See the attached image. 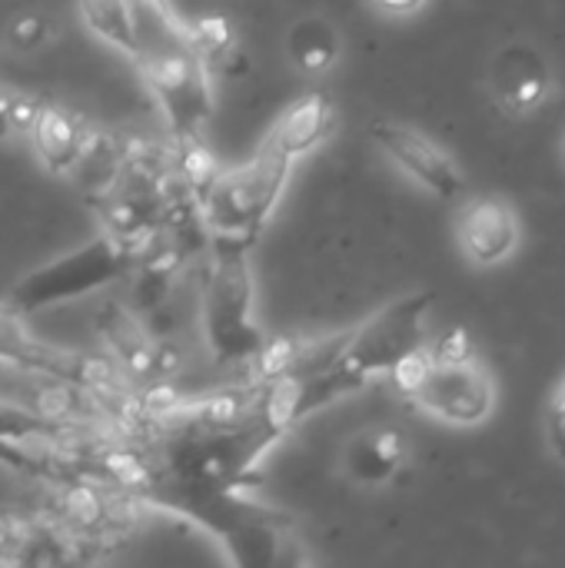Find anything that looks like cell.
<instances>
[{
    "label": "cell",
    "instance_id": "obj_19",
    "mask_svg": "<svg viewBox=\"0 0 565 568\" xmlns=\"http://www.w3.org/2000/svg\"><path fill=\"white\" fill-rule=\"evenodd\" d=\"M186 27H190L193 43L200 47V53H203L206 60L223 63V60H230V57L236 53V30H233V23H230L226 17L206 13V17L190 20Z\"/></svg>",
    "mask_w": 565,
    "mask_h": 568
},
{
    "label": "cell",
    "instance_id": "obj_14",
    "mask_svg": "<svg viewBox=\"0 0 565 568\" xmlns=\"http://www.w3.org/2000/svg\"><path fill=\"white\" fill-rule=\"evenodd\" d=\"M403 463H406V443L390 426L356 433L343 453L346 476L360 486H370V489L393 483L396 473L403 469Z\"/></svg>",
    "mask_w": 565,
    "mask_h": 568
},
{
    "label": "cell",
    "instance_id": "obj_1",
    "mask_svg": "<svg viewBox=\"0 0 565 568\" xmlns=\"http://www.w3.org/2000/svg\"><path fill=\"white\" fill-rule=\"evenodd\" d=\"M133 3V60L153 90L176 143L200 140L203 123L213 116V83L206 57L190 37V27L173 17L163 0Z\"/></svg>",
    "mask_w": 565,
    "mask_h": 568
},
{
    "label": "cell",
    "instance_id": "obj_11",
    "mask_svg": "<svg viewBox=\"0 0 565 568\" xmlns=\"http://www.w3.org/2000/svg\"><path fill=\"white\" fill-rule=\"evenodd\" d=\"M456 236L466 260H473L476 266H500L516 253L523 226L516 210L503 196H476L463 206Z\"/></svg>",
    "mask_w": 565,
    "mask_h": 568
},
{
    "label": "cell",
    "instance_id": "obj_18",
    "mask_svg": "<svg viewBox=\"0 0 565 568\" xmlns=\"http://www.w3.org/2000/svg\"><path fill=\"white\" fill-rule=\"evenodd\" d=\"M107 339H110L117 359H120L133 376H153V373H157L160 353L147 343V336H143L123 313H113V320L107 323Z\"/></svg>",
    "mask_w": 565,
    "mask_h": 568
},
{
    "label": "cell",
    "instance_id": "obj_21",
    "mask_svg": "<svg viewBox=\"0 0 565 568\" xmlns=\"http://www.w3.org/2000/svg\"><path fill=\"white\" fill-rule=\"evenodd\" d=\"M546 436H549V449L553 456L565 463V379L559 383V389L553 393L549 413H546Z\"/></svg>",
    "mask_w": 565,
    "mask_h": 568
},
{
    "label": "cell",
    "instance_id": "obj_2",
    "mask_svg": "<svg viewBox=\"0 0 565 568\" xmlns=\"http://www.w3.org/2000/svg\"><path fill=\"white\" fill-rule=\"evenodd\" d=\"M280 436L283 433L263 416L260 403L236 423H180V429L163 443L160 473L147 483L173 489H246L253 469Z\"/></svg>",
    "mask_w": 565,
    "mask_h": 568
},
{
    "label": "cell",
    "instance_id": "obj_9",
    "mask_svg": "<svg viewBox=\"0 0 565 568\" xmlns=\"http://www.w3.org/2000/svg\"><path fill=\"white\" fill-rule=\"evenodd\" d=\"M370 136L410 180H416L433 196L453 200L463 193L466 183H463L460 163L426 133H420L406 123H396V120H380L370 126Z\"/></svg>",
    "mask_w": 565,
    "mask_h": 568
},
{
    "label": "cell",
    "instance_id": "obj_15",
    "mask_svg": "<svg viewBox=\"0 0 565 568\" xmlns=\"http://www.w3.org/2000/svg\"><path fill=\"white\" fill-rule=\"evenodd\" d=\"M336 126V110L330 103V97L323 93H306L300 97L280 120L276 126L266 133L286 156H303L310 150H316Z\"/></svg>",
    "mask_w": 565,
    "mask_h": 568
},
{
    "label": "cell",
    "instance_id": "obj_5",
    "mask_svg": "<svg viewBox=\"0 0 565 568\" xmlns=\"http://www.w3.org/2000/svg\"><path fill=\"white\" fill-rule=\"evenodd\" d=\"M290 170L293 156H286L266 136L246 163L213 176V183L200 196L206 226L223 240L253 243L266 226L273 206L280 203L290 183Z\"/></svg>",
    "mask_w": 565,
    "mask_h": 568
},
{
    "label": "cell",
    "instance_id": "obj_13",
    "mask_svg": "<svg viewBox=\"0 0 565 568\" xmlns=\"http://www.w3.org/2000/svg\"><path fill=\"white\" fill-rule=\"evenodd\" d=\"M30 143L50 173H70V170H77V163L83 156L87 130L77 120V113H70L67 106L40 103L37 120L30 126Z\"/></svg>",
    "mask_w": 565,
    "mask_h": 568
},
{
    "label": "cell",
    "instance_id": "obj_3",
    "mask_svg": "<svg viewBox=\"0 0 565 568\" xmlns=\"http://www.w3.org/2000/svg\"><path fill=\"white\" fill-rule=\"evenodd\" d=\"M390 376L406 399L440 423L470 429L496 413V379L473 353L466 329H450L430 349L406 356Z\"/></svg>",
    "mask_w": 565,
    "mask_h": 568
},
{
    "label": "cell",
    "instance_id": "obj_8",
    "mask_svg": "<svg viewBox=\"0 0 565 568\" xmlns=\"http://www.w3.org/2000/svg\"><path fill=\"white\" fill-rule=\"evenodd\" d=\"M433 300L436 296L430 290H420V293L386 303L370 320H363L356 329L343 333L340 349L330 366L336 373H343L356 389H363L373 376H390L406 356H413L426 346L423 320H426Z\"/></svg>",
    "mask_w": 565,
    "mask_h": 568
},
{
    "label": "cell",
    "instance_id": "obj_23",
    "mask_svg": "<svg viewBox=\"0 0 565 568\" xmlns=\"http://www.w3.org/2000/svg\"><path fill=\"white\" fill-rule=\"evenodd\" d=\"M10 97H13L10 90H0V140L13 133V126H10Z\"/></svg>",
    "mask_w": 565,
    "mask_h": 568
},
{
    "label": "cell",
    "instance_id": "obj_6",
    "mask_svg": "<svg viewBox=\"0 0 565 568\" xmlns=\"http://www.w3.org/2000/svg\"><path fill=\"white\" fill-rule=\"evenodd\" d=\"M250 243L216 236L213 263L203 283V333L216 363H253L266 336L253 320V273Z\"/></svg>",
    "mask_w": 565,
    "mask_h": 568
},
{
    "label": "cell",
    "instance_id": "obj_4",
    "mask_svg": "<svg viewBox=\"0 0 565 568\" xmlns=\"http://www.w3.org/2000/svg\"><path fill=\"white\" fill-rule=\"evenodd\" d=\"M140 493L153 506L193 519L206 532H213L236 566H276L283 562V546L293 542L290 523L280 513L246 499L240 489H173L147 483Z\"/></svg>",
    "mask_w": 565,
    "mask_h": 568
},
{
    "label": "cell",
    "instance_id": "obj_7",
    "mask_svg": "<svg viewBox=\"0 0 565 568\" xmlns=\"http://www.w3.org/2000/svg\"><path fill=\"white\" fill-rule=\"evenodd\" d=\"M137 263V243L117 236V233H100L90 243L30 270L13 290H10V306L20 310L23 316H33L40 310L90 296L120 276L130 273Z\"/></svg>",
    "mask_w": 565,
    "mask_h": 568
},
{
    "label": "cell",
    "instance_id": "obj_22",
    "mask_svg": "<svg viewBox=\"0 0 565 568\" xmlns=\"http://www.w3.org/2000/svg\"><path fill=\"white\" fill-rule=\"evenodd\" d=\"M37 110H40V103H37L33 97L13 93V97H10V126H13L17 133H30V126H33V120H37Z\"/></svg>",
    "mask_w": 565,
    "mask_h": 568
},
{
    "label": "cell",
    "instance_id": "obj_17",
    "mask_svg": "<svg viewBox=\"0 0 565 568\" xmlns=\"http://www.w3.org/2000/svg\"><path fill=\"white\" fill-rule=\"evenodd\" d=\"M83 23L110 47L133 57L137 33H133V3L130 0H80Z\"/></svg>",
    "mask_w": 565,
    "mask_h": 568
},
{
    "label": "cell",
    "instance_id": "obj_24",
    "mask_svg": "<svg viewBox=\"0 0 565 568\" xmlns=\"http://www.w3.org/2000/svg\"><path fill=\"white\" fill-rule=\"evenodd\" d=\"M383 10H390V13H413V10H420L426 0H376Z\"/></svg>",
    "mask_w": 565,
    "mask_h": 568
},
{
    "label": "cell",
    "instance_id": "obj_10",
    "mask_svg": "<svg viewBox=\"0 0 565 568\" xmlns=\"http://www.w3.org/2000/svg\"><path fill=\"white\" fill-rule=\"evenodd\" d=\"M0 363L27 366V369L67 379L83 389H97L107 383V369L97 359H87L70 349L43 343L27 326V316L20 310H13L10 303H0Z\"/></svg>",
    "mask_w": 565,
    "mask_h": 568
},
{
    "label": "cell",
    "instance_id": "obj_20",
    "mask_svg": "<svg viewBox=\"0 0 565 568\" xmlns=\"http://www.w3.org/2000/svg\"><path fill=\"white\" fill-rule=\"evenodd\" d=\"M50 37V20L40 10H20L10 23H7V40L13 50L30 53L37 47H43Z\"/></svg>",
    "mask_w": 565,
    "mask_h": 568
},
{
    "label": "cell",
    "instance_id": "obj_16",
    "mask_svg": "<svg viewBox=\"0 0 565 568\" xmlns=\"http://www.w3.org/2000/svg\"><path fill=\"white\" fill-rule=\"evenodd\" d=\"M290 57L293 63L310 73V77H320L326 73L336 57H340V37H336V27L323 17H303L300 23L290 27Z\"/></svg>",
    "mask_w": 565,
    "mask_h": 568
},
{
    "label": "cell",
    "instance_id": "obj_12",
    "mask_svg": "<svg viewBox=\"0 0 565 568\" xmlns=\"http://www.w3.org/2000/svg\"><path fill=\"white\" fill-rule=\"evenodd\" d=\"M553 77L529 43H513L493 60V93L509 113H533L549 97Z\"/></svg>",
    "mask_w": 565,
    "mask_h": 568
}]
</instances>
